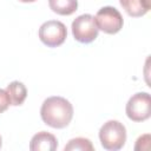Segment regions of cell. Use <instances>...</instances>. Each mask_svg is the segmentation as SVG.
I'll return each mask as SVG.
<instances>
[{
  "mask_svg": "<svg viewBox=\"0 0 151 151\" xmlns=\"http://www.w3.org/2000/svg\"><path fill=\"white\" fill-rule=\"evenodd\" d=\"M40 117L46 125L53 129H64L73 118V106L64 97H48L41 105Z\"/></svg>",
  "mask_w": 151,
  "mask_h": 151,
  "instance_id": "1",
  "label": "cell"
},
{
  "mask_svg": "<svg viewBox=\"0 0 151 151\" xmlns=\"http://www.w3.org/2000/svg\"><path fill=\"white\" fill-rule=\"evenodd\" d=\"M99 140L107 151L120 150L126 142V129L118 120H107L99 130Z\"/></svg>",
  "mask_w": 151,
  "mask_h": 151,
  "instance_id": "2",
  "label": "cell"
},
{
  "mask_svg": "<svg viewBox=\"0 0 151 151\" xmlns=\"http://www.w3.org/2000/svg\"><path fill=\"white\" fill-rule=\"evenodd\" d=\"M72 34L74 39L81 44H90L97 39L99 29L97 27L94 17L86 13L77 17L72 21Z\"/></svg>",
  "mask_w": 151,
  "mask_h": 151,
  "instance_id": "3",
  "label": "cell"
},
{
  "mask_svg": "<svg viewBox=\"0 0 151 151\" xmlns=\"http://www.w3.org/2000/svg\"><path fill=\"white\" fill-rule=\"evenodd\" d=\"M39 39L47 47H58L67 38L66 26L58 20H47L45 21L38 32Z\"/></svg>",
  "mask_w": 151,
  "mask_h": 151,
  "instance_id": "4",
  "label": "cell"
},
{
  "mask_svg": "<svg viewBox=\"0 0 151 151\" xmlns=\"http://www.w3.org/2000/svg\"><path fill=\"white\" fill-rule=\"evenodd\" d=\"M126 116L132 122H144L151 116V98L147 92L134 93L127 101Z\"/></svg>",
  "mask_w": 151,
  "mask_h": 151,
  "instance_id": "5",
  "label": "cell"
},
{
  "mask_svg": "<svg viewBox=\"0 0 151 151\" xmlns=\"http://www.w3.org/2000/svg\"><path fill=\"white\" fill-rule=\"evenodd\" d=\"M94 20H96L98 29L103 31L106 34L118 33L123 28V25H124V20H123L120 12L112 6L101 7L97 12Z\"/></svg>",
  "mask_w": 151,
  "mask_h": 151,
  "instance_id": "6",
  "label": "cell"
},
{
  "mask_svg": "<svg viewBox=\"0 0 151 151\" xmlns=\"http://www.w3.org/2000/svg\"><path fill=\"white\" fill-rule=\"evenodd\" d=\"M58 147V140L54 134L40 131L35 133L29 143L31 151H54Z\"/></svg>",
  "mask_w": 151,
  "mask_h": 151,
  "instance_id": "7",
  "label": "cell"
},
{
  "mask_svg": "<svg viewBox=\"0 0 151 151\" xmlns=\"http://www.w3.org/2000/svg\"><path fill=\"white\" fill-rule=\"evenodd\" d=\"M119 2L125 12L133 18L145 15L151 7V0H119Z\"/></svg>",
  "mask_w": 151,
  "mask_h": 151,
  "instance_id": "8",
  "label": "cell"
},
{
  "mask_svg": "<svg viewBox=\"0 0 151 151\" xmlns=\"http://www.w3.org/2000/svg\"><path fill=\"white\" fill-rule=\"evenodd\" d=\"M6 92L8 94L11 105L13 106H20L24 104L26 97H27V88L26 86L18 80H14L9 83L6 87Z\"/></svg>",
  "mask_w": 151,
  "mask_h": 151,
  "instance_id": "9",
  "label": "cell"
},
{
  "mask_svg": "<svg viewBox=\"0 0 151 151\" xmlns=\"http://www.w3.org/2000/svg\"><path fill=\"white\" fill-rule=\"evenodd\" d=\"M48 6L59 15H71L78 8V0H48Z\"/></svg>",
  "mask_w": 151,
  "mask_h": 151,
  "instance_id": "10",
  "label": "cell"
},
{
  "mask_svg": "<svg viewBox=\"0 0 151 151\" xmlns=\"http://www.w3.org/2000/svg\"><path fill=\"white\" fill-rule=\"evenodd\" d=\"M94 147L88 138L77 137L71 139L64 147L65 151H92Z\"/></svg>",
  "mask_w": 151,
  "mask_h": 151,
  "instance_id": "11",
  "label": "cell"
},
{
  "mask_svg": "<svg viewBox=\"0 0 151 151\" xmlns=\"http://www.w3.org/2000/svg\"><path fill=\"white\" fill-rule=\"evenodd\" d=\"M9 105H11V101H9V98H8L6 90L0 88V113L5 112Z\"/></svg>",
  "mask_w": 151,
  "mask_h": 151,
  "instance_id": "12",
  "label": "cell"
},
{
  "mask_svg": "<svg viewBox=\"0 0 151 151\" xmlns=\"http://www.w3.org/2000/svg\"><path fill=\"white\" fill-rule=\"evenodd\" d=\"M19 1H21V2H34L37 0H19Z\"/></svg>",
  "mask_w": 151,
  "mask_h": 151,
  "instance_id": "13",
  "label": "cell"
},
{
  "mask_svg": "<svg viewBox=\"0 0 151 151\" xmlns=\"http://www.w3.org/2000/svg\"><path fill=\"white\" fill-rule=\"evenodd\" d=\"M1 145H2V138H1V136H0V147H1Z\"/></svg>",
  "mask_w": 151,
  "mask_h": 151,
  "instance_id": "14",
  "label": "cell"
}]
</instances>
